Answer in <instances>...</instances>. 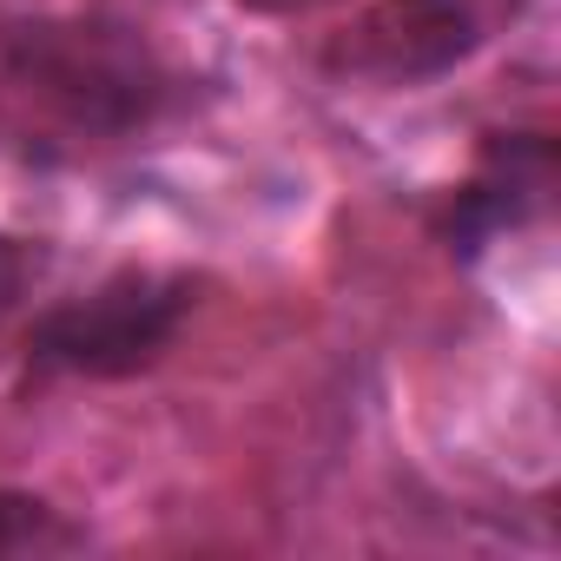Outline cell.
Instances as JSON below:
<instances>
[{"instance_id": "obj_5", "label": "cell", "mask_w": 561, "mask_h": 561, "mask_svg": "<svg viewBox=\"0 0 561 561\" xmlns=\"http://www.w3.org/2000/svg\"><path fill=\"white\" fill-rule=\"evenodd\" d=\"M80 541H87V528L67 522L54 502L21 495V489H0V561H8V554H67Z\"/></svg>"}, {"instance_id": "obj_4", "label": "cell", "mask_w": 561, "mask_h": 561, "mask_svg": "<svg viewBox=\"0 0 561 561\" xmlns=\"http://www.w3.org/2000/svg\"><path fill=\"white\" fill-rule=\"evenodd\" d=\"M554 192V139L548 133H495L482 146V165L469 185H456L449 211H443V238L449 251H482L495 231L528 225Z\"/></svg>"}, {"instance_id": "obj_2", "label": "cell", "mask_w": 561, "mask_h": 561, "mask_svg": "<svg viewBox=\"0 0 561 561\" xmlns=\"http://www.w3.org/2000/svg\"><path fill=\"white\" fill-rule=\"evenodd\" d=\"M198 285L185 271H113L87 298L54 305L27 331V370L41 377H133L159 364L192 318Z\"/></svg>"}, {"instance_id": "obj_6", "label": "cell", "mask_w": 561, "mask_h": 561, "mask_svg": "<svg viewBox=\"0 0 561 561\" xmlns=\"http://www.w3.org/2000/svg\"><path fill=\"white\" fill-rule=\"evenodd\" d=\"M27 277H34V257L0 231V331H8V318H14V305H21V291H27Z\"/></svg>"}, {"instance_id": "obj_7", "label": "cell", "mask_w": 561, "mask_h": 561, "mask_svg": "<svg viewBox=\"0 0 561 561\" xmlns=\"http://www.w3.org/2000/svg\"><path fill=\"white\" fill-rule=\"evenodd\" d=\"M251 8H271V14H291V8H311V0H251Z\"/></svg>"}, {"instance_id": "obj_1", "label": "cell", "mask_w": 561, "mask_h": 561, "mask_svg": "<svg viewBox=\"0 0 561 561\" xmlns=\"http://www.w3.org/2000/svg\"><path fill=\"white\" fill-rule=\"evenodd\" d=\"M172 67L139 27L54 14L0 34V133L34 159H87L172 106Z\"/></svg>"}, {"instance_id": "obj_3", "label": "cell", "mask_w": 561, "mask_h": 561, "mask_svg": "<svg viewBox=\"0 0 561 561\" xmlns=\"http://www.w3.org/2000/svg\"><path fill=\"white\" fill-rule=\"evenodd\" d=\"M482 47L476 0H370V8L331 41V67L383 87L436 80Z\"/></svg>"}]
</instances>
